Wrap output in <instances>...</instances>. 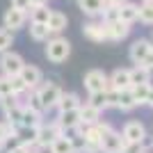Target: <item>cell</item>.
<instances>
[{
	"label": "cell",
	"mask_w": 153,
	"mask_h": 153,
	"mask_svg": "<svg viewBox=\"0 0 153 153\" xmlns=\"http://www.w3.org/2000/svg\"><path fill=\"white\" fill-rule=\"evenodd\" d=\"M30 110H34V112H39V114H44L46 112V108H44V103H41V98H39V94H37V89L34 91H30V96H27V103H25Z\"/></svg>",
	"instance_id": "obj_32"
},
{
	"label": "cell",
	"mask_w": 153,
	"mask_h": 153,
	"mask_svg": "<svg viewBox=\"0 0 153 153\" xmlns=\"http://www.w3.org/2000/svg\"><path fill=\"white\" fill-rule=\"evenodd\" d=\"M142 153H153V144H149V146L144 144V146H142Z\"/></svg>",
	"instance_id": "obj_45"
},
{
	"label": "cell",
	"mask_w": 153,
	"mask_h": 153,
	"mask_svg": "<svg viewBox=\"0 0 153 153\" xmlns=\"http://www.w3.org/2000/svg\"><path fill=\"white\" fill-rule=\"evenodd\" d=\"M48 30H51V37L53 34H62L64 30H66V25H69V16L64 12H57V9H53L51 16H48Z\"/></svg>",
	"instance_id": "obj_12"
},
{
	"label": "cell",
	"mask_w": 153,
	"mask_h": 153,
	"mask_svg": "<svg viewBox=\"0 0 153 153\" xmlns=\"http://www.w3.org/2000/svg\"><path fill=\"white\" fill-rule=\"evenodd\" d=\"M80 105H82V101H80V96H78L76 91H62L55 108H57L59 112H66V110H78Z\"/></svg>",
	"instance_id": "obj_16"
},
{
	"label": "cell",
	"mask_w": 153,
	"mask_h": 153,
	"mask_svg": "<svg viewBox=\"0 0 153 153\" xmlns=\"http://www.w3.org/2000/svg\"><path fill=\"white\" fill-rule=\"evenodd\" d=\"M27 151H30L27 144H16L14 149H9V151H5V153H27Z\"/></svg>",
	"instance_id": "obj_40"
},
{
	"label": "cell",
	"mask_w": 153,
	"mask_h": 153,
	"mask_svg": "<svg viewBox=\"0 0 153 153\" xmlns=\"http://www.w3.org/2000/svg\"><path fill=\"white\" fill-rule=\"evenodd\" d=\"M19 96H14V94H9V96H2L0 98V108H2V112H9L12 108H16L19 105V101H16Z\"/></svg>",
	"instance_id": "obj_34"
},
{
	"label": "cell",
	"mask_w": 153,
	"mask_h": 153,
	"mask_svg": "<svg viewBox=\"0 0 153 153\" xmlns=\"http://www.w3.org/2000/svg\"><path fill=\"white\" fill-rule=\"evenodd\" d=\"M135 108H137V103H135L130 89L119 91V103H117V110H121V112H133Z\"/></svg>",
	"instance_id": "obj_25"
},
{
	"label": "cell",
	"mask_w": 153,
	"mask_h": 153,
	"mask_svg": "<svg viewBox=\"0 0 153 153\" xmlns=\"http://www.w3.org/2000/svg\"><path fill=\"white\" fill-rule=\"evenodd\" d=\"M123 144H126L123 135L117 133V130H110L108 135H103V140H101V153H121Z\"/></svg>",
	"instance_id": "obj_9"
},
{
	"label": "cell",
	"mask_w": 153,
	"mask_h": 153,
	"mask_svg": "<svg viewBox=\"0 0 153 153\" xmlns=\"http://www.w3.org/2000/svg\"><path fill=\"white\" fill-rule=\"evenodd\" d=\"M23 64L25 62H23V57L19 53H14V51L0 53V71H2V76H19Z\"/></svg>",
	"instance_id": "obj_5"
},
{
	"label": "cell",
	"mask_w": 153,
	"mask_h": 153,
	"mask_svg": "<svg viewBox=\"0 0 153 153\" xmlns=\"http://www.w3.org/2000/svg\"><path fill=\"white\" fill-rule=\"evenodd\" d=\"M89 105H94L96 110H108V98H105V91H94V94H89Z\"/></svg>",
	"instance_id": "obj_30"
},
{
	"label": "cell",
	"mask_w": 153,
	"mask_h": 153,
	"mask_svg": "<svg viewBox=\"0 0 153 153\" xmlns=\"http://www.w3.org/2000/svg\"><path fill=\"white\" fill-rule=\"evenodd\" d=\"M30 39L32 41H48L51 39V30L46 23H30Z\"/></svg>",
	"instance_id": "obj_24"
},
{
	"label": "cell",
	"mask_w": 153,
	"mask_h": 153,
	"mask_svg": "<svg viewBox=\"0 0 153 153\" xmlns=\"http://www.w3.org/2000/svg\"><path fill=\"white\" fill-rule=\"evenodd\" d=\"M103 5H105L103 0H78V7H80V12H82L85 16H91V19L101 16Z\"/></svg>",
	"instance_id": "obj_20"
},
{
	"label": "cell",
	"mask_w": 153,
	"mask_h": 153,
	"mask_svg": "<svg viewBox=\"0 0 153 153\" xmlns=\"http://www.w3.org/2000/svg\"><path fill=\"white\" fill-rule=\"evenodd\" d=\"M142 146H144V142H126L121 153H142Z\"/></svg>",
	"instance_id": "obj_36"
},
{
	"label": "cell",
	"mask_w": 153,
	"mask_h": 153,
	"mask_svg": "<svg viewBox=\"0 0 153 153\" xmlns=\"http://www.w3.org/2000/svg\"><path fill=\"white\" fill-rule=\"evenodd\" d=\"M69 55H71V41L69 39L59 37V34H53L46 41V57H48V62L62 64L69 59Z\"/></svg>",
	"instance_id": "obj_1"
},
{
	"label": "cell",
	"mask_w": 153,
	"mask_h": 153,
	"mask_svg": "<svg viewBox=\"0 0 153 153\" xmlns=\"http://www.w3.org/2000/svg\"><path fill=\"white\" fill-rule=\"evenodd\" d=\"M121 135H123L126 142H144L146 140V128H144L142 121H128L123 126Z\"/></svg>",
	"instance_id": "obj_10"
},
{
	"label": "cell",
	"mask_w": 153,
	"mask_h": 153,
	"mask_svg": "<svg viewBox=\"0 0 153 153\" xmlns=\"http://www.w3.org/2000/svg\"><path fill=\"white\" fill-rule=\"evenodd\" d=\"M16 137H19L21 144L34 146V144H37V128H23V126H21L19 130H16Z\"/></svg>",
	"instance_id": "obj_27"
},
{
	"label": "cell",
	"mask_w": 153,
	"mask_h": 153,
	"mask_svg": "<svg viewBox=\"0 0 153 153\" xmlns=\"http://www.w3.org/2000/svg\"><path fill=\"white\" fill-rule=\"evenodd\" d=\"M12 94V82H9V76H0V98L2 96Z\"/></svg>",
	"instance_id": "obj_37"
},
{
	"label": "cell",
	"mask_w": 153,
	"mask_h": 153,
	"mask_svg": "<svg viewBox=\"0 0 153 153\" xmlns=\"http://www.w3.org/2000/svg\"><path fill=\"white\" fill-rule=\"evenodd\" d=\"M140 21L146 25H153V2H142L140 5Z\"/></svg>",
	"instance_id": "obj_31"
},
{
	"label": "cell",
	"mask_w": 153,
	"mask_h": 153,
	"mask_svg": "<svg viewBox=\"0 0 153 153\" xmlns=\"http://www.w3.org/2000/svg\"><path fill=\"white\" fill-rule=\"evenodd\" d=\"M119 21H123L128 25H133L135 21H140V5H137V2H130V0L121 2V5H119Z\"/></svg>",
	"instance_id": "obj_13"
},
{
	"label": "cell",
	"mask_w": 153,
	"mask_h": 153,
	"mask_svg": "<svg viewBox=\"0 0 153 153\" xmlns=\"http://www.w3.org/2000/svg\"><path fill=\"white\" fill-rule=\"evenodd\" d=\"M21 117H23V105H16V108H12L9 112H5V123L9 128H14V130H19L21 128Z\"/></svg>",
	"instance_id": "obj_26"
},
{
	"label": "cell",
	"mask_w": 153,
	"mask_h": 153,
	"mask_svg": "<svg viewBox=\"0 0 153 153\" xmlns=\"http://www.w3.org/2000/svg\"><path fill=\"white\" fill-rule=\"evenodd\" d=\"M32 5H48V0H30V7Z\"/></svg>",
	"instance_id": "obj_44"
},
{
	"label": "cell",
	"mask_w": 153,
	"mask_h": 153,
	"mask_svg": "<svg viewBox=\"0 0 153 153\" xmlns=\"http://www.w3.org/2000/svg\"><path fill=\"white\" fill-rule=\"evenodd\" d=\"M19 76H21V80L25 82L27 91H34L39 85L44 82V73H41V69L34 66V64H23V69H21Z\"/></svg>",
	"instance_id": "obj_6"
},
{
	"label": "cell",
	"mask_w": 153,
	"mask_h": 153,
	"mask_svg": "<svg viewBox=\"0 0 153 153\" xmlns=\"http://www.w3.org/2000/svg\"><path fill=\"white\" fill-rule=\"evenodd\" d=\"M51 12H53V9H48V5H32L30 9H27L30 23H48Z\"/></svg>",
	"instance_id": "obj_21"
},
{
	"label": "cell",
	"mask_w": 153,
	"mask_h": 153,
	"mask_svg": "<svg viewBox=\"0 0 153 153\" xmlns=\"http://www.w3.org/2000/svg\"><path fill=\"white\" fill-rule=\"evenodd\" d=\"M41 117L44 114H39V112H34V110H30L27 105H23V117H21V126L23 128H39L41 126Z\"/></svg>",
	"instance_id": "obj_22"
},
{
	"label": "cell",
	"mask_w": 153,
	"mask_h": 153,
	"mask_svg": "<svg viewBox=\"0 0 153 153\" xmlns=\"http://www.w3.org/2000/svg\"><path fill=\"white\" fill-rule=\"evenodd\" d=\"M9 82H12V94L14 96H21V94L27 91V87H25V82L21 80V76H9Z\"/></svg>",
	"instance_id": "obj_33"
},
{
	"label": "cell",
	"mask_w": 153,
	"mask_h": 153,
	"mask_svg": "<svg viewBox=\"0 0 153 153\" xmlns=\"http://www.w3.org/2000/svg\"><path fill=\"white\" fill-rule=\"evenodd\" d=\"M110 87L117 89V91L130 89V69H117L110 76Z\"/></svg>",
	"instance_id": "obj_14"
},
{
	"label": "cell",
	"mask_w": 153,
	"mask_h": 153,
	"mask_svg": "<svg viewBox=\"0 0 153 153\" xmlns=\"http://www.w3.org/2000/svg\"><path fill=\"white\" fill-rule=\"evenodd\" d=\"M37 94H39V98H41V103H44L46 112H48V110H53L55 105H57L62 89H59L57 82H51V80H48V82H41L37 87Z\"/></svg>",
	"instance_id": "obj_4"
},
{
	"label": "cell",
	"mask_w": 153,
	"mask_h": 153,
	"mask_svg": "<svg viewBox=\"0 0 153 153\" xmlns=\"http://www.w3.org/2000/svg\"><path fill=\"white\" fill-rule=\"evenodd\" d=\"M151 53H153V41H151Z\"/></svg>",
	"instance_id": "obj_48"
},
{
	"label": "cell",
	"mask_w": 153,
	"mask_h": 153,
	"mask_svg": "<svg viewBox=\"0 0 153 153\" xmlns=\"http://www.w3.org/2000/svg\"><path fill=\"white\" fill-rule=\"evenodd\" d=\"M105 98H108V108H117V103H119V91L117 89H105Z\"/></svg>",
	"instance_id": "obj_38"
},
{
	"label": "cell",
	"mask_w": 153,
	"mask_h": 153,
	"mask_svg": "<svg viewBox=\"0 0 153 153\" xmlns=\"http://www.w3.org/2000/svg\"><path fill=\"white\" fill-rule=\"evenodd\" d=\"M59 135H62V126H59L57 121L41 123V126L37 128V146L39 149H48Z\"/></svg>",
	"instance_id": "obj_2"
},
{
	"label": "cell",
	"mask_w": 153,
	"mask_h": 153,
	"mask_svg": "<svg viewBox=\"0 0 153 153\" xmlns=\"http://www.w3.org/2000/svg\"><path fill=\"white\" fill-rule=\"evenodd\" d=\"M48 151L51 153H76L73 151V142H71V137H66V135H59L57 140L48 146Z\"/></svg>",
	"instance_id": "obj_23"
},
{
	"label": "cell",
	"mask_w": 153,
	"mask_h": 153,
	"mask_svg": "<svg viewBox=\"0 0 153 153\" xmlns=\"http://www.w3.org/2000/svg\"><path fill=\"white\" fill-rule=\"evenodd\" d=\"M27 153H41V149H39L37 144H34V146H30V151H27Z\"/></svg>",
	"instance_id": "obj_46"
},
{
	"label": "cell",
	"mask_w": 153,
	"mask_h": 153,
	"mask_svg": "<svg viewBox=\"0 0 153 153\" xmlns=\"http://www.w3.org/2000/svg\"><path fill=\"white\" fill-rule=\"evenodd\" d=\"M82 34L94 44L108 41V30H105V21H87L82 25Z\"/></svg>",
	"instance_id": "obj_7"
},
{
	"label": "cell",
	"mask_w": 153,
	"mask_h": 153,
	"mask_svg": "<svg viewBox=\"0 0 153 153\" xmlns=\"http://www.w3.org/2000/svg\"><path fill=\"white\" fill-rule=\"evenodd\" d=\"M142 66H146L149 71H153V53H149L146 57L142 59Z\"/></svg>",
	"instance_id": "obj_41"
},
{
	"label": "cell",
	"mask_w": 153,
	"mask_h": 153,
	"mask_svg": "<svg viewBox=\"0 0 153 153\" xmlns=\"http://www.w3.org/2000/svg\"><path fill=\"white\" fill-rule=\"evenodd\" d=\"M146 105H151V108H153V85H151V89H149V98H146Z\"/></svg>",
	"instance_id": "obj_43"
},
{
	"label": "cell",
	"mask_w": 153,
	"mask_h": 153,
	"mask_svg": "<svg viewBox=\"0 0 153 153\" xmlns=\"http://www.w3.org/2000/svg\"><path fill=\"white\" fill-rule=\"evenodd\" d=\"M12 7L21 9V12H27L30 9V0H12Z\"/></svg>",
	"instance_id": "obj_39"
},
{
	"label": "cell",
	"mask_w": 153,
	"mask_h": 153,
	"mask_svg": "<svg viewBox=\"0 0 153 153\" xmlns=\"http://www.w3.org/2000/svg\"><path fill=\"white\" fill-rule=\"evenodd\" d=\"M105 30H108V41H121V39H126L130 34V25L119 19L105 23Z\"/></svg>",
	"instance_id": "obj_11"
},
{
	"label": "cell",
	"mask_w": 153,
	"mask_h": 153,
	"mask_svg": "<svg viewBox=\"0 0 153 153\" xmlns=\"http://www.w3.org/2000/svg\"><path fill=\"white\" fill-rule=\"evenodd\" d=\"M12 135H16V130H14V128H9L5 121H0V146H2V144H5Z\"/></svg>",
	"instance_id": "obj_35"
},
{
	"label": "cell",
	"mask_w": 153,
	"mask_h": 153,
	"mask_svg": "<svg viewBox=\"0 0 153 153\" xmlns=\"http://www.w3.org/2000/svg\"><path fill=\"white\" fill-rule=\"evenodd\" d=\"M149 89H151V85H133V87H130V94H133V98H135L137 105H146Z\"/></svg>",
	"instance_id": "obj_28"
},
{
	"label": "cell",
	"mask_w": 153,
	"mask_h": 153,
	"mask_svg": "<svg viewBox=\"0 0 153 153\" xmlns=\"http://www.w3.org/2000/svg\"><path fill=\"white\" fill-rule=\"evenodd\" d=\"M103 2H105V5H114V7H119L121 2H126V0H103Z\"/></svg>",
	"instance_id": "obj_42"
},
{
	"label": "cell",
	"mask_w": 153,
	"mask_h": 153,
	"mask_svg": "<svg viewBox=\"0 0 153 153\" xmlns=\"http://www.w3.org/2000/svg\"><path fill=\"white\" fill-rule=\"evenodd\" d=\"M149 53H151V41L149 39L133 41V46H130V59H133V64H142V59L146 57Z\"/></svg>",
	"instance_id": "obj_15"
},
{
	"label": "cell",
	"mask_w": 153,
	"mask_h": 153,
	"mask_svg": "<svg viewBox=\"0 0 153 153\" xmlns=\"http://www.w3.org/2000/svg\"><path fill=\"white\" fill-rule=\"evenodd\" d=\"M133 85H151V71L142 64H135L130 69V87Z\"/></svg>",
	"instance_id": "obj_19"
},
{
	"label": "cell",
	"mask_w": 153,
	"mask_h": 153,
	"mask_svg": "<svg viewBox=\"0 0 153 153\" xmlns=\"http://www.w3.org/2000/svg\"><path fill=\"white\" fill-rule=\"evenodd\" d=\"M142 2H153V0H142Z\"/></svg>",
	"instance_id": "obj_47"
},
{
	"label": "cell",
	"mask_w": 153,
	"mask_h": 153,
	"mask_svg": "<svg viewBox=\"0 0 153 153\" xmlns=\"http://www.w3.org/2000/svg\"><path fill=\"white\" fill-rule=\"evenodd\" d=\"M98 121H101V110H96L89 103H82L80 105V123L91 126V123H98Z\"/></svg>",
	"instance_id": "obj_18"
},
{
	"label": "cell",
	"mask_w": 153,
	"mask_h": 153,
	"mask_svg": "<svg viewBox=\"0 0 153 153\" xmlns=\"http://www.w3.org/2000/svg\"><path fill=\"white\" fill-rule=\"evenodd\" d=\"M27 23V12H21V9H16V7H9L5 12V16H2V27H7V30H21V27Z\"/></svg>",
	"instance_id": "obj_8"
},
{
	"label": "cell",
	"mask_w": 153,
	"mask_h": 153,
	"mask_svg": "<svg viewBox=\"0 0 153 153\" xmlns=\"http://www.w3.org/2000/svg\"><path fill=\"white\" fill-rule=\"evenodd\" d=\"M85 89L94 94V91H105L110 89V76L103 73L101 69H91L85 73Z\"/></svg>",
	"instance_id": "obj_3"
},
{
	"label": "cell",
	"mask_w": 153,
	"mask_h": 153,
	"mask_svg": "<svg viewBox=\"0 0 153 153\" xmlns=\"http://www.w3.org/2000/svg\"><path fill=\"white\" fill-rule=\"evenodd\" d=\"M151 41H153V39H151Z\"/></svg>",
	"instance_id": "obj_49"
},
{
	"label": "cell",
	"mask_w": 153,
	"mask_h": 153,
	"mask_svg": "<svg viewBox=\"0 0 153 153\" xmlns=\"http://www.w3.org/2000/svg\"><path fill=\"white\" fill-rule=\"evenodd\" d=\"M12 46H14V32L7 27H0V53L12 51Z\"/></svg>",
	"instance_id": "obj_29"
},
{
	"label": "cell",
	"mask_w": 153,
	"mask_h": 153,
	"mask_svg": "<svg viewBox=\"0 0 153 153\" xmlns=\"http://www.w3.org/2000/svg\"><path fill=\"white\" fill-rule=\"evenodd\" d=\"M57 123L62 126V133L66 130V128L80 126V108H78V110H66V112H59Z\"/></svg>",
	"instance_id": "obj_17"
}]
</instances>
